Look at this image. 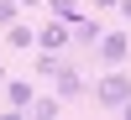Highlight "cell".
<instances>
[{"instance_id":"cell-9","label":"cell","mask_w":131,"mask_h":120,"mask_svg":"<svg viewBox=\"0 0 131 120\" xmlns=\"http://www.w3.org/2000/svg\"><path fill=\"white\" fill-rule=\"evenodd\" d=\"M5 42H10V47L21 52V47H31V42H37V31H31L26 21H16V26H5Z\"/></svg>"},{"instance_id":"cell-8","label":"cell","mask_w":131,"mask_h":120,"mask_svg":"<svg viewBox=\"0 0 131 120\" xmlns=\"http://www.w3.org/2000/svg\"><path fill=\"white\" fill-rule=\"evenodd\" d=\"M58 63H63V52H47V47H42L37 58H31V78H52V73H58Z\"/></svg>"},{"instance_id":"cell-12","label":"cell","mask_w":131,"mask_h":120,"mask_svg":"<svg viewBox=\"0 0 131 120\" xmlns=\"http://www.w3.org/2000/svg\"><path fill=\"white\" fill-rule=\"evenodd\" d=\"M115 5H121V0H94V10H115Z\"/></svg>"},{"instance_id":"cell-2","label":"cell","mask_w":131,"mask_h":120,"mask_svg":"<svg viewBox=\"0 0 131 120\" xmlns=\"http://www.w3.org/2000/svg\"><path fill=\"white\" fill-rule=\"evenodd\" d=\"M52 89H58V99H63V104H73V99H84V94H89V78H84L79 63L63 58V63H58V73H52Z\"/></svg>"},{"instance_id":"cell-3","label":"cell","mask_w":131,"mask_h":120,"mask_svg":"<svg viewBox=\"0 0 131 120\" xmlns=\"http://www.w3.org/2000/svg\"><path fill=\"white\" fill-rule=\"evenodd\" d=\"M37 47H47V52H68V47H73V21L47 16V21L37 26Z\"/></svg>"},{"instance_id":"cell-15","label":"cell","mask_w":131,"mask_h":120,"mask_svg":"<svg viewBox=\"0 0 131 120\" xmlns=\"http://www.w3.org/2000/svg\"><path fill=\"white\" fill-rule=\"evenodd\" d=\"M21 5H47V0H21Z\"/></svg>"},{"instance_id":"cell-5","label":"cell","mask_w":131,"mask_h":120,"mask_svg":"<svg viewBox=\"0 0 131 120\" xmlns=\"http://www.w3.org/2000/svg\"><path fill=\"white\" fill-rule=\"evenodd\" d=\"M0 94H5V110L16 115V110H31V99H37V84H31V78H5V89H0Z\"/></svg>"},{"instance_id":"cell-6","label":"cell","mask_w":131,"mask_h":120,"mask_svg":"<svg viewBox=\"0 0 131 120\" xmlns=\"http://www.w3.org/2000/svg\"><path fill=\"white\" fill-rule=\"evenodd\" d=\"M100 37H105V21H100V16H79V21H73V47L94 52V47H100Z\"/></svg>"},{"instance_id":"cell-1","label":"cell","mask_w":131,"mask_h":120,"mask_svg":"<svg viewBox=\"0 0 131 120\" xmlns=\"http://www.w3.org/2000/svg\"><path fill=\"white\" fill-rule=\"evenodd\" d=\"M89 94H94V110H121L131 99V73L126 68H105L100 78L89 84Z\"/></svg>"},{"instance_id":"cell-14","label":"cell","mask_w":131,"mask_h":120,"mask_svg":"<svg viewBox=\"0 0 131 120\" xmlns=\"http://www.w3.org/2000/svg\"><path fill=\"white\" fill-rule=\"evenodd\" d=\"M121 115H126V120H131V99H126V104H121Z\"/></svg>"},{"instance_id":"cell-11","label":"cell","mask_w":131,"mask_h":120,"mask_svg":"<svg viewBox=\"0 0 131 120\" xmlns=\"http://www.w3.org/2000/svg\"><path fill=\"white\" fill-rule=\"evenodd\" d=\"M47 16H63V21H79V0H47Z\"/></svg>"},{"instance_id":"cell-16","label":"cell","mask_w":131,"mask_h":120,"mask_svg":"<svg viewBox=\"0 0 131 120\" xmlns=\"http://www.w3.org/2000/svg\"><path fill=\"white\" fill-rule=\"evenodd\" d=\"M5 78H10V73H5V68H0V89H5Z\"/></svg>"},{"instance_id":"cell-13","label":"cell","mask_w":131,"mask_h":120,"mask_svg":"<svg viewBox=\"0 0 131 120\" xmlns=\"http://www.w3.org/2000/svg\"><path fill=\"white\" fill-rule=\"evenodd\" d=\"M115 10H121V21H131V0H121V5H115Z\"/></svg>"},{"instance_id":"cell-7","label":"cell","mask_w":131,"mask_h":120,"mask_svg":"<svg viewBox=\"0 0 131 120\" xmlns=\"http://www.w3.org/2000/svg\"><path fill=\"white\" fill-rule=\"evenodd\" d=\"M31 115H37V120H58V115H63L58 89H52V94H37V99H31Z\"/></svg>"},{"instance_id":"cell-10","label":"cell","mask_w":131,"mask_h":120,"mask_svg":"<svg viewBox=\"0 0 131 120\" xmlns=\"http://www.w3.org/2000/svg\"><path fill=\"white\" fill-rule=\"evenodd\" d=\"M21 10H26L21 0H0V31H5V26H16V21H21Z\"/></svg>"},{"instance_id":"cell-4","label":"cell","mask_w":131,"mask_h":120,"mask_svg":"<svg viewBox=\"0 0 131 120\" xmlns=\"http://www.w3.org/2000/svg\"><path fill=\"white\" fill-rule=\"evenodd\" d=\"M94 58H100V68H121V63L131 58V37L105 26V37H100V47H94Z\"/></svg>"}]
</instances>
